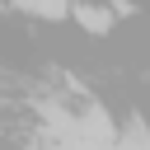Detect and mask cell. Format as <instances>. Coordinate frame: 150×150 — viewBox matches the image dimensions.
<instances>
[{
	"mask_svg": "<svg viewBox=\"0 0 150 150\" xmlns=\"http://www.w3.org/2000/svg\"><path fill=\"white\" fill-rule=\"evenodd\" d=\"M112 14H117L112 5H108V9H103V5H75V19H80L89 33H108V28H112Z\"/></svg>",
	"mask_w": 150,
	"mask_h": 150,
	"instance_id": "cell-1",
	"label": "cell"
},
{
	"mask_svg": "<svg viewBox=\"0 0 150 150\" xmlns=\"http://www.w3.org/2000/svg\"><path fill=\"white\" fill-rule=\"evenodd\" d=\"M23 14H42V19H61L70 14V0H14Z\"/></svg>",
	"mask_w": 150,
	"mask_h": 150,
	"instance_id": "cell-2",
	"label": "cell"
}]
</instances>
